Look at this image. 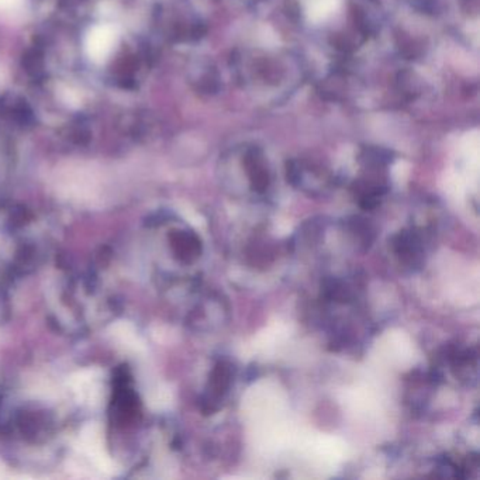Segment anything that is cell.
Here are the masks:
<instances>
[]
</instances>
